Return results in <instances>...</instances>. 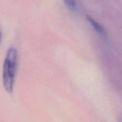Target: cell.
<instances>
[{
	"mask_svg": "<svg viewBox=\"0 0 122 122\" xmlns=\"http://www.w3.org/2000/svg\"><path fill=\"white\" fill-rule=\"evenodd\" d=\"M86 20L89 21V23L91 25V26H92L94 30L98 34L102 36L106 35V31L105 30V29L100 24H99L97 21H96L94 19H93L91 17L89 16V15H87Z\"/></svg>",
	"mask_w": 122,
	"mask_h": 122,
	"instance_id": "7a4b0ae2",
	"label": "cell"
},
{
	"mask_svg": "<svg viewBox=\"0 0 122 122\" xmlns=\"http://www.w3.org/2000/svg\"><path fill=\"white\" fill-rule=\"evenodd\" d=\"M18 63V52L14 47L7 51L2 68V83L5 90L8 94H12Z\"/></svg>",
	"mask_w": 122,
	"mask_h": 122,
	"instance_id": "6da1fadb",
	"label": "cell"
},
{
	"mask_svg": "<svg viewBox=\"0 0 122 122\" xmlns=\"http://www.w3.org/2000/svg\"><path fill=\"white\" fill-rule=\"evenodd\" d=\"M117 119L118 122H122V113H120V114H118Z\"/></svg>",
	"mask_w": 122,
	"mask_h": 122,
	"instance_id": "277c9868",
	"label": "cell"
},
{
	"mask_svg": "<svg viewBox=\"0 0 122 122\" xmlns=\"http://www.w3.org/2000/svg\"><path fill=\"white\" fill-rule=\"evenodd\" d=\"M1 39H2V33H1V28H0V45L1 43Z\"/></svg>",
	"mask_w": 122,
	"mask_h": 122,
	"instance_id": "5b68a950",
	"label": "cell"
},
{
	"mask_svg": "<svg viewBox=\"0 0 122 122\" xmlns=\"http://www.w3.org/2000/svg\"><path fill=\"white\" fill-rule=\"evenodd\" d=\"M64 4L67 8L70 11H74L77 8L76 0H63Z\"/></svg>",
	"mask_w": 122,
	"mask_h": 122,
	"instance_id": "3957f363",
	"label": "cell"
}]
</instances>
